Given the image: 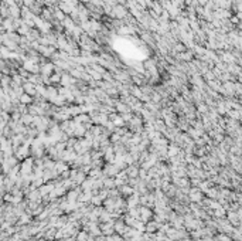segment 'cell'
<instances>
[{
	"instance_id": "obj_10",
	"label": "cell",
	"mask_w": 242,
	"mask_h": 241,
	"mask_svg": "<svg viewBox=\"0 0 242 241\" xmlns=\"http://www.w3.org/2000/svg\"><path fill=\"white\" fill-rule=\"evenodd\" d=\"M50 82L51 84H58L61 82V72H54L50 75Z\"/></svg>"
},
{
	"instance_id": "obj_3",
	"label": "cell",
	"mask_w": 242,
	"mask_h": 241,
	"mask_svg": "<svg viewBox=\"0 0 242 241\" xmlns=\"http://www.w3.org/2000/svg\"><path fill=\"white\" fill-rule=\"evenodd\" d=\"M115 111H116L118 114H126V112H130V107L123 104V102H121V101H118V102L115 104Z\"/></svg>"
},
{
	"instance_id": "obj_11",
	"label": "cell",
	"mask_w": 242,
	"mask_h": 241,
	"mask_svg": "<svg viewBox=\"0 0 242 241\" xmlns=\"http://www.w3.org/2000/svg\"><path fill=\"white\" fill-rule=\"evenodd\" d=\"M197 112H198V114H201V115H204V114H207V112H208V107H207V105L204 104V102H200V104H197Z\"/></svg>"
},
{
	"instance_id": "obj_16",
	"label": "cell",
	"mask_w": 242,
	"mask_h": 241,
	"mask_svg": "<svg viewBox=\"0 0 242 241\" xmlns=\"http://www.w3.org/2000/svg\"><path fill=\"white\" fill-rule=\"evenodd\" d=\"M119 141H121V136H119L118 134H112L111 135V139H109V142H112V143H118Z\"/></svg>"
},
{
	"instance_id": "obj_24",
	"label": "cell",
	"mask_w": 242,
	"mask_h": 241,
	"mask_svg": "<svg viewBox=\"0 0 242 241\" xmlns=\"http://www.w3.org/2000/svg\"><path fill=\"white\" fill-rule=\"evenodd\" d=\"M95 241H106V237H99L98 240H95Z\"/></svg>"
},
{
	"instance_id": "obj_8",
	"label": "cell",
	"mask_w": 242,
	"mask_h": 241,
	"mask_svg": "<svg viewBox=\"0 0 242 241\" xmlns=\"http://www.w3.org/2000/svg\"><path fill=\"white\" fill-rule=\"evenodd\" d=\"M85 128H84V125H79V124H77V126H75V129H74V138H84V135H85Z\"/></svg>"
},
{
	"instance_id": "obj_12",
	"label": "cell",
	"mask_w": 242,
	"mask_h": 241,
	"mask_svg": "<svg viewBox=\"0 0 242 241\" xmlns=\"http://www.w3.org/2000/svg\"><path fill=\"white\" fill-rule=\"evenodd\" d=\"M104 184H105V187H106L108 190H111V189L115 187V180H113V179H111V177H106L104 180Z\"/></svg>"
},
{
	"instance_id": "obj_21",
	"label": "cell",
	"mask_w": 242,
	"mask_h": 241,
	"mask_svg": "<svg viewBox=\"0 0 242 241\" xmlns=\"http://www.w3.org/2000/svg\"><path fill=\"white\" fill-rule=\"evenodd\" d=\"M21 101H23V102H27V104H30L33 99L30 98V95H23V97H21Z\"/></svg>"
},
{
	"instance_id": "obj_14",
	"label": "cell",
	"mask_w": 242,
	"mask_h": 241,
	"mask_svg": "<svg viewBox=\"0 0 242 241\" xmlns=\"http://www.w3.org/2000/svg\"><path fill=\"white\" fill-rule=\"evenodd\" d=\"M24 88H26V91L28 92V94H34L36 92V87H34L31 82H28V84H26L24 85Z\"/></svg>"
},
{
	"instance_id": "obj_13",
	"label": "cell",
	"mask_w": 242,
	"mask_h": 241,
	"mask_svg": "<svg viewBox=\"0 0 242 241\" xmlns=\"http://www.w3.org/2000/svg\"><path fill=\"white\" fill-rule=\"evenodd\" d=\"M26 70H30V71H33V72H38L40 71V67H37V65H34V64H31V63H26Z\"/></svg>"
},
{
	"instance_id": "obj_7",
	"label": "cell",
	"mask_w": 242,
	"mask_h": 241,
	"mask_svg": "<svg viewBox=\"0 0 242 241\" xmlns=\"http://www.w3.org/2000/svg\"><path fill=\"white\" fill-rule=\"evenodd\" d=\"M225 115L229 118V119H234V120L241 119V111H236V109H228Z\"/></svg>"
},
{
	"instance_id": "obj_4",
	"label": "cell",
	"mask_w": 242,
	"mask_h": 241,
	"mask_svg": "<svg viewBox=\"0 0 242 241\" xmlns=\"http://www.w3.org/2000/svg\"><path fill=\"white\" fill-rule=\"evenodd\" d=\"M153 126H155V131H157V132H163L166 131V124H164V120L163 119H160V118H156L155 119V122H153Z\"/></svg>"
},
{
	"instance_id": "obj_20",
	"label": "cell",
	"mask_w": 242,
	"mask_h": 241,
	"mask_svg": "<svg viewBox=\"0 0 242 241\" xmlns=\"http://www.w3.org/2000/svg\"><path fill=\"white\" fill-rule=\"evenodd\" d=\"M87 238H88V234L85 233V231H84V233H79V234H78V241H85Z\"/></svg>"
},
{
	"instance_id": "obj_17",
	"label": "cell",
	"mask_w": 242,
	"mask_h": 241,
	"mask_svg": "<svg viewBox=\"0 0 242 241\" xmlns=\"http://www.w3.org/2000/svg\"><path fill=\"white\" fill-rule=\"evenodd\" d=\"M67 169H68V166H67V163H65V162H61V163H57V170L64 172V170H67Z\"/></svg>"
},
{
	"instance_id": "obj_23",
	"label": "cell",
	"mask_w": 242,
	"mask_h": 241,
	"mask_svg": "<svg viewBox=\"0 0 242 241\" xmlns=\"http://www.w3.org/2000/svg\"><path fill=\"white\" fill-rule=\"evenodd\" d=\"M207 2H208V0H198V4H200V6H204Z\"/></svg>"
},
{
	"instance_id": "obj_18",
	"label": "cell",
	"mask_w": 242,
	"mask_h": 241,
	"mask_svg": "<svg viewBox=\"0 0 242 241\" xmlns=\"http://www.w3.org/2000/svg\"><path fill=\"white\" fill-rule=\"evenodd\" d=\"M146 200H147V197H142V203H143V204H146ZM149 203H147V206H150V203L151 204H153V203H155V196H149Z\"/></svg>"
},
{
	"instance_id": "obj_19",
	"label": "cell",
	"mask_w": 242,
	"mask_h": 241,
	"mask_svg": "<svg viewBox=\"0 0 242 241\" xmlns=\"http://www.w3.org/2000/svg\"><path fill=\"white\" fill-rule=\"evenodd\" d=\"M159 226L156 224V223H149L147 226H146V230L147 231H156V228H157Z\"/></svg>"
},
{
	"instance_id": "obj_1",
	"label": "cell",
	"mask_w": 242,
	"mask_h": 241,
	"mask_svg": "<svg viewBox=\"0 0 242 241\" xmlns=\"http://www.w3.org/2000/svg\"><path fill=\"white\" fill-rule=\"evenodd\" d=\"M128 14H129V10L123 6V4H115V6H112V19L123 20Z\"/></svg>"
},
{
	"instance_id": "obj_9",
	"label": "cell",
	"mask_w": 242,
	"mask_h": 241,
	"mask_svg": "<svg viewBox=\"0 0 242 241\" xmlns=\"http://www.w3.org/2000/svg\"><path fill=\"white\" fill-rule=\"evenodd\" d=\"M58 9H60V10L62 11L65 16H67V14H70L71 11H72V9H74V7H71L70 4H67L65 2H60V3H58Z\"/></svg>"
},
{
	"instance_id": "obj_5",
	"label": "cell",
	"mask_w": 242,
	"mask_h": 241,
	"mask_svg": "<svg viewBox=\"0 0 242 241\" xmlns=\"http://www.w3.org/2000/svg\"><path fill=\"white\" fill-rule=\"evenodd\" d=\"M74 120L79 125H85V124H88V122H91V118H89L88 114H79L74 118Z\"/></svg>"
},
{
	"instance_id": "obj_6",
	"label": "cell",
	"mask_w": 242,
	"mask_h": 241,
	"mask_svg": "<svg viewBox=\"0 0 242 241\" xmlns=\"http://www.w3.org/2000/svg\"><path fill=\"white\" fill-rule=\"evenodd\" d=\"M54 70H55V67H54V64H53V63L43 64V65H41V68H40V71L43 72V75H48V77H50V74L53 72Z\"/></svg>"
},
{
	"instance_id": "obj_2",
	"label": "cell",
	"mask_w": 242,
	"mask_h": 241,
	"mask_svg": "<svg viewBox=\"0 0 242 241\" xmlns=\"http://www.w3.org/2000/svg\"><path fill=\"white\" fill-rule=\"evenodd\" d=\"M38 51H40L43 55H45V57H51L53 55V53H55L57 51V48L54 47V46H38Z\"/></svg>"
},
{
	"instance_id": "obj_22",
	"label": "cell",
	"mask_w": 242,
	"mask_h": 241,
	"mask_svg": "<svg viewBox=\"0 0 242 241\" xmlns=\"http://www.w3.org/2000/svg\"><path fill=\"white\" fill-rule=\"evenodd\" d=\"M45 2V4H48V6H54V4L57 3V0H44Z\"/></svg>"
},
{
	"instance_id": "obj_15",
	"label": "cell",
	"mask_w": 242,
	"mask_h": 241,
	"mask_svg": "<svg viewBox=\"0 0 242 241\" xmlns=\"http://www.w3.org/2000/svg\"><path fill=\"white\" fill-rule=\"evenodd\" d=\"M121 191L123 194H132V193H134V190L130 187V186H123V187L121 189Z\"/></svg>"
}]
</instances>
